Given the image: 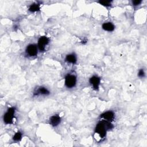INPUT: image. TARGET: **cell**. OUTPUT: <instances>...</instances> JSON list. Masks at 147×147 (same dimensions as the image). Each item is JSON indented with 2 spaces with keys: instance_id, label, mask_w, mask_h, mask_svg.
<instances>
[{
  "instance_id": "6da1fadb",
  "label": "cell",
  "mask_w": 147,
  "mask_h": 147,
  "mask_svg": "<svg viewBox=\"0 0 147 147\" xmlns=\"http://www.w3.org/2000/svg\"><path fill=\"white\" fill-rule=\"evenodd\" d=\"M112 128L113 125L110 124V122L102 120L99 122L96 125L95 133L98 135L101 138H104L106 136L107 131Z\"/></svg>"
},
{
  "instance_id": "7a4b0ae2",
  "label": "cell",
  "mask_w": 147,
  "mask_h": 147,
  "mask_svg": "<svg viewBox=\"0 0 147 147\" xmlns=\"http://www.w3.org/2000/svg\"><path fill=\"white\" fill-rule=\"evenodd\" d=\"M15 113V108L14 107L9 108L4 116L3 120L5 124H12L13 122V118Z\"/></svg>"
},
{
  "instance_id": "3957f363",
  "label": "cell",
  "mask_w": 147,
  "mask_h": 147,
  "mask_svg": "<svg viewBox=\"0 0 147 147\" xmlns=\"http://www.w3.org/2000/svg\"><path fill=\"white\" fill-rule=\"evenodd\" d=\"M76 83V77L74 75H67L65 78V85L68 88H73Z\"/></svg>"
},
{
  "instance_id": "277c9868",
  "label": "cell",
  "mask_w": 147,
  "mask_h": 147,
  "mask_svg": "<svg viewBox=\"0 0 147 147\" xmlns=\"http://www.w3.org/2000/svg\"><path fill=\"white\" fill-rule=\"evenodd\" d=\"M49 41H50V40L47 36H43L39 38L38 40V47L40 51H44L45 50V47L48 45Z\"/></svg>"
},
{
  "instance_id": "5b68a950",
  "label": "cell",
  "mask_w": 147,
  "mask_h": 147,
  "mask_svg": "<svg viewBox=\"0 0 147 147\" xmlns=\"http://www.w3.org/2000/svg\"><path fill=\"white\" fill-rule=\"evenodd\" d=\"M26 53L30 57H35L37 55L38 48L35 44H29L26 48Z\"/></svg>"
},
{
  "instance_id": "8992f818",
  "label": "cell",
  "mask_w": 147,
  "mask_h": 147,
  "mask_svg": "<svg viewBox=\"0 0 147 147\" xmlns=\"http://www.w3.org/2000/svg\"><path fill=\"white\" fill-rule=\"evenodd\" d=\"M90 84L92 86L93 88L95 90H98L100 82H101V79L98 76H92V77L90 78V80H89Z\"/></svg>"
},
{
  "instance_id": "52a82bcc",
  "label": "cell",
  "mask_w": 147,
  "mask_h": 147,
  "mask_svg": "<svg viewBox=\"0 0 147 147\" xmlns=\"http://www.w3.org/2000/svg\"><path fill=\"white\" fill-rule=\"evenodd\" d=\"M100 117L101 118L104 119V120H105V121H107L109 122H112L114 120L115 116L113 112L108 111V112H106L102 113V114H101Z\"/></svg>"
},
{
  "instance_id": "ba28073f",
  "label": "cell",
  "mask_w": 147,
  "mask_h": 147,
  "mask_svg": "<svg viewBox=\"0 0 147 147\" xmlns=\"http://www.w3.org/2000/svg\"><path fill=\"white\" fill-rule=\"evenodd\" d=\"M61 122V118L59 115H54L50 119V124L53 126H57Z\"/></svg>"
},
{
  "instance_id": "9c48e42d",
  "label": "cell",
  "mask_w": 147,
  "mask_h": 147,
  "mask_svg": "<svg viewBox=\"0 0 147 147\" xmlns=\"http://www.w3.org/2000/svg\"><path fill=\"white\" fill-rule=\"evenodd\" d=\"M102 27L104 30L108 32H112L115 29V27L114 24L110 22H107V23H104L102 24Z\"/></svg>"
},
{
  "instance_id": "30bf717a",
  "label": "cell",
  "mask_w": 147,
  "mask_h": 147,
  "mask_svg": "<svg viewBox=\"0 0 147 147\" xmlns=\"http://www.w3.org/2000/svg\"><path fill=\"white\" fill-rule=\"evenodd\" d=\"M76 56L73 54H69L66 56V61L68 63H72V64H75L76 62Z\"/></svg>"
},
{
  "instance_id": "8fae6325",
  "label": "cell",
  "mask_w": 147,
  "mask_h": 147,
  "mask_svg": "<svg viewBox=\"0 0 147 147\" xmlns=\"http://www.w3.org/2000/svg\"><path fill=\"white\" fill-rule=\"evenodd\" d=\"M38 94L47 95L50 94V91H49V90L47 88H46L44 87H41L37 90V93L35 94V95H38Z\"/></svg>"
},
{
  "instance_id": "7c38bea8",
  "label": "cell",
  "mask_w": 147,
  "mask_h": 147,
  "mask_svg": "<svg viewBox=\"0 0 147 147\" xmlns=\"http://www.w3.org/2000/svg\"><path fill=\"white\" fill-rule=\"evenodd\" d=\"M40 9V5L37 3H34L30 5L29 8V11L31 12H36Z\"/></svg>"
},
{
  "instance_id": "4fadbf2b",
  "label": "cell",
  "mask_w": 147,
  "mask_h": 147,
  "mask_svg": "<svg viewBox=\"0 0 147 147\" xmlns=\"http://www.w3.org/2000/svg\"><path fill=\"white\" fill-rule=\"evenodd\" d=\"M21 138H22V133L20 132H17L13 136V140L15 141H19L21 140Z\"/></svg>"
},
{
  "instance_id": "5bb4252c",
  "label": "cell",
  "mask_w": 147,
  "mask_h": 147,
  "mask_svg": "<svg viewBox=\"0 0 147 147\" xmlns=\"http://www.w3.org/2000/svg\"><path fill=\"white\" fill-rule=\"evenodd\" d=\"M112 1H98V3L103 6H105V7H110L111 5V3H112Z\"/></svg>"
},
{
  "instance_id": "9a60e30c",
  "label": "cell",
  "mask_w": 147,
  "mask_h": 147,
  "mask_svg": "<svg viewBox=\"0 0 147 147\" xmlns=\"http://www.w3.org/2000/svg\"><path fill=\"white\" fill-rule=\"evenodd\" d=\"M138 76L140 78H143L145 76V73L143 69H140L138 73Z\"/></svg>"
},
{
  "instance_id": "2e32d148",
  "label": "cell",
  "mask_w": 147,
  "mask_h": 147,
  "mask_svg": "<svg viewBox=\"0 0 147 147\" xmlns=\"http://www.w3.org/2000/svg\"><path fill=\"white\" fill-rule=\"evenodd\" d=\"M141 3H142L141 0H134V1H132V4L134 6H137L140 5Z\"/></svg>"
}]
</instances>
